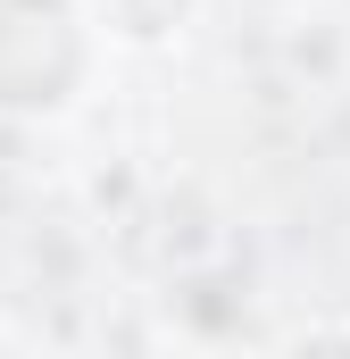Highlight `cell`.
<instances>
[{"label":"cell","instance_id":"1","mask_svg":"<svg viewBox=\"0 0 350 359\" xmlns=\"http://www.w3.org/2000/svg\"><path fill=\"white\" fill-rule=\"evenodd\" d=\"M100 34L76 0H0V126H59L100 84Z\"/></svg>","mask_w":350,"mask_h":359},{"label":"cell","instance_id":"2","mask_svg":"<svg viewBox=\"0 0 350 359\" xmlns=\"http://www.w3.org/2000/svg\"><path fill=\"white\" fill-rule=\"evenodd\" d=\"M76 8H84L92 34H100V50L159 59V50H175V42L200 25V8H209V0H76Z\"/></svg>","mask_w":350,"mask_h":359},{"label":"cell","instance_id":"3","mask_svg":"<svg viewBox=\"0 0 350 359\" xmlns=\"http://www.w3.org/2000/svg\"><path fill=\"white\" fill-rule=\"evenodd\" d=\"M275 359H350V318H342V309H326V318H300V326L275 343Z\"/></svg>","mask_w":350,"mask_h":359}]
</instances>
